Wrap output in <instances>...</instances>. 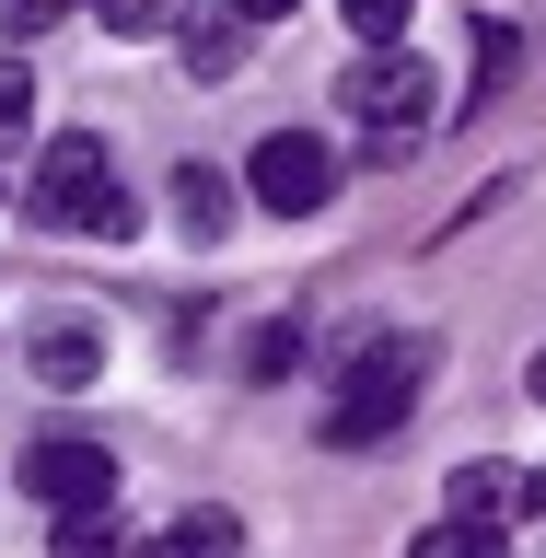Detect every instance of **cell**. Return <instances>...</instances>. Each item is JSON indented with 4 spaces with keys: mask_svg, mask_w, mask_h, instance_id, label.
I'll list each match as a JSON object with an SVG mask.
<instances>
[{
    "mask_svg": "<svg viewBox=\"0 0 546 558\" xmlns=\"http://www.w3.org/2000/svg\"><path fill=\"white\" fill-rule=\"evenodd\" d=\"M430 361H442L430 338H361V361L338 373V408H326V442H338V453L396 442L408 408H418V384H430Z\"/></svg>",
    "mask_w": 546,
    "mask_h": 558,
    "instance_id": "1",
    "label": "cell"
},
{
    "mask_svg": "<svg viewBox=\"0 0 546 558\" xmlns=\"http://www.w3.org/2000/svg\"><path fill=\"white\" fill-rule=\"evenodd\" d=\"M117 198V174H105V140L94 129H59L35 151V186H24V221L35 233H94V209Z\"/></svg>",
    "mask_w": 546,
    "mask_h": 558,
    "instance_id": "2",
    "label": "cell"
},
{
    "mask_svg": "<svg viewBox=\"0 0 546 558\" xmlns=\"http://www.w3.org/2000/svg\"><path fill=\"white\" fill-rule=\"evenodd\" d=\"M430 94H442V82H430V59H418V47H373V59L338 82V105L384 140V151H396L408 129H430Z\"/></svg>",
    "mask_w": 546,
    "mask_h": 558,
    "instance_id": "3",
    "label": "cell"
},
{
    "mask_svg": "<svg viewBox=\"0 0 546 558\" xmlns=\"http://www.w3.org/2000/svg\"><path fill=\"white\" fill-rule=\"evenodd\" d=\"M244 186H256V209H279V221H314L326 186H338V151H326L314 129H279V140H256Z\"/></svg>",
    "mask_w": 546,
    "mask_h": 558,
    "instance_id": "4",
    "label": "cell"
},
{
    "mask_svg": "<svg viewBox=\"0 0 546 558\" xmlns=\"http://www.w3.org/2000/svg\"><path fill=\"white\" fill-rule=\"evenodd\" d=\"M24 500H47V512H94V500H117V453L82 442V430H35V442H24Z\"/></svg>",
    "mask_w": 546,
    "mask_h": 558,
    "instance_id": "5",
    "label": "cell"
},
{
    "mask_svg": "<svg viewBox=\"0 0 546 558\" xmlns=\"http://www.w3.org/2000/svg\"><path fill=\"white\" fill-rule=\"evenodd\" d=\"M442 512H453V523H500V535H523V523H546V477H523V465H453Z\"/></svg>",
    "mask_w": 546,
    "mask_h": 558,
    "instance_id": "6",
    "label": "cell"
},
{
    "mask_svg": "<svg viewBox=\"0 0 546 558\" xmlns=\"http://www.w3.org/2000/svg\"><path fill=\"white\" fill-rule=\"evenodd\" d=\"M24 373L47 384V396H82V384H105V326H94V314H35Z\"/></svg>",
    "mask_w": 546,
    "mask_h": 558,
    "instance_id": "7",
    "label": "cell"
},
{
    "mask_svg": "<svg viewBox=\"0 0 546 558\" xmlns=\"http://www.w3.org/2000/svg\"><path fill=\"white\" fill-rule=\"evenodd\" d=\"M244 47H256V24H244L233 0H198V12H186V70H198V82H233Z\"/></svg>",
    "mask_w": 546,
    "mask_h": 558,
    "instance_id": "8",
    "label": "cell"
},
{
    "mask_svg": "<svg viewBox=\"0 0 546 558\" xmlns=\"http://www.w3.org/2000/svg\"><path fill=\"white\" fill-rule=\"evenodd\" d=\"M174 233H186V244L233 233V174H221V163H174Z\"/></svg>",
    "mask_w": 546,
    "mask_h": 558,
    "instance_id": "9",
    "label": "cell"
},
{
    "mask_svg": "<svg viewBox=\"0 0 546 558\" xmlns=\"http://www.w3.org/2000/svg\"><path fill=\"white\" fill-rule=\"evenodd\" d=\"M139 558H244V512H221V500H198V512H174L163 535Z\"/></svg>",
    "mask_w": 546,
    "mask_h": 558,
    "instance_id": "10",
    "label": "cell"
},
{
    "mask_svg": "<svg viewBox=\"0 0 546 558\" xmlns=\"http://www.w3.org/2000/svg\"><path fill=\"white\" fill-rule=\"evenodd\" d=\"M291 361H303V314H256V326H244V349H233L244 384H291Z\"/></svg>",
    "mask_w": 546,
    "mask_h": 558,
    "instance_id": "11",
    "label": "cell"
},
{
    "mask_svg": "<svg viewBox=\"0 0 546 558\" xmlns=\"http://www.w3.org/2000/svg\"><path fill=\"white\" fill-rule=\"evenodd\" d=\"M186 12H198V0H94V24H105V35H129V47H151V35H186Z\"/></svg>",
    "mask_w": 546,
    "mask_h": 558,
    "instance_id": "12",
    "label": "cell"
},
{
    "mask_svg": "<svg viewBox=\"0 0 546 558\" xmlns=\"http://www.w3.org/2000/svg\"><path fill=\"white\" fill-rule=\"evenodd\" d=\"M408 558H512V535H500V523H418V535H408Z\"/></svg>",
    "mask_w": 546,
    "mask_h": 558,
    "instance_id": "13",
    "label": "cell"
},
{
    "mask_svg": "<svg viewBox=\"0 0 546 558\" xmlns=\"http://www.w3.org/2000/svg\"><path fill=\"white\" fill-rule=\"evenodd\" d=\"M59 558H129V523H117V500H94V512H59Z\"/></svg>",
    "mask_w": 546,
    "mask_h": 558,
    "instance_id": "14",
    "label": "cell"
},
{
    "mask_svg": "<svg viewBox=\"0 0 546 558\" xmlns=\"http://www.w3.org/2000/svg\"><path fill=\"white\" fill-rule=\"evenodd\" d=\"M70 12H94V0H0V47H35V35H59Z\"/></svg>",
    "mask_w": 546,
    "mask_h": 558,
    "instance_id": "15",
    "label": "cell"
},
{
    "mask_svg": "<svg viewBox=\"0 0 546 558\" xmlns=\"http://www.w3.org/2000/svg\"><path fill=\"white\" fill-rule=\"evenodd\" d=\"M338 12H349L361 47H408V12H418V0H338Z\"/></svg>",
    "mask_w": 546,
    "mask_h": 558,
    "instance_id": "16",
    "label": "cell"
},
{
    "mask_svg": "<svg viewBox=\"0 0 546 558\" xmlns=\"http://www.w3.org/2000/svg\"><path fill=\"white\" fill-rule=\"evenodd\" d=\"M512 59H523V47H512V24H477V94H465V105H488V94H500V82H512Z\"/></svg>",
    "mask_w": 546,
    "mask_h": 558,
    "instance_id": "17",
    "label": "cell"
},
{
    "mask_svg": "<svg viewBox=\"0 0 546 558\" xmlns=\"http://www.w3.org/2000/svg\"><path fill=\"white\" fill-rule=\"evenodd\" d=\"M24 129H35V70L0 59V140H24Z\"/></svg>",
    "mask_w": 546,
    "mask_h": 558,
    "instance_id": "18",
    "label": "cell"
},
{
    "mask_svg": "<svg viewBox=\"0 0 546 558\" xmlns=\"http://www.w3.org/2000/svg\"><path fill=\"white\" fill-rule=\"evenodd\" d=\"M129 233H139V198H129V186H117V198L94 209V244H129Z\"/></svg>",
    "mask_w": 546,
    "mask_h": 558,
    "instance_id": "19",
    "label": "cell"
},
{
    "mask_svg": "<svg viewBox=\"0 0 546 558\" xmlns=\"http://www.w3.org/2000/svg\"><path fill=\"white\" fill-rule=\"evenodd\" d=\"M233 12L244 24H279V12H303V0H233Z\"/></svg>",
    "mask_w": 546,
    "mask_h": 558,
    "instance_id": "20",
    "label": "cell"
},
{
    "mask_svg": "<svg viewBox=\"0 0 546 558\" xmlns=\"http://www.w3.org/2000/svg\"><path fill=\"white\" fill-rule=\"evenodd\" d=\"M523 384H535V396H546V361H535V373H523Z\"/></svg>",
    "mask_w": 546,
    "mask_h": 558,
    "instance_id": "21",
    "label": "cell"
}]
</instances>
